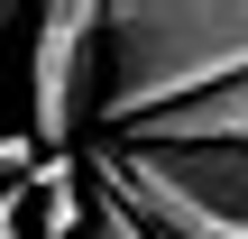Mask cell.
Segmentation results:
<instances>
[{
	"mask_svg": "<svg viewBox=\"0 0 248 239\" xmlns=\"http://www.w3.org/2000/svg\"><path fill=\"white\" fill-rule=\"evenodd\" d=\"M83 120H101V9L55 0L28 28V138L64 157Z\"/></svg>",
	"mask_w": 248,
	"mask_h": 239,
	"instance_id": "obj_3",
	"label": "cell"
},
{
	"mask_svg": "<svg viewBox=\"0 0 248 239\" xmlns=\"http://www.w3.org/2000/svg\"><path fill=\"white\" fill-rule=\"evenodd\" d=\"M248 83V0H120L101 9V120L110 138Z\"/></svg>",
	"mask_w": 248,
	"mask_h": 239,
	"instance_id": "obj_1",
	"label": "cell"
},
{
	"mask_svg": "<svg viewBox=\"0 0 248 239\" xmlns=\"http://www.w3.org/2000/svg\"><path fill=\"white\" fill-rule=\"evenodd\" d=\"M83 184H92V175H83ZM92 193H101V184H92ZM83 239H156V230H147L120 193H101V203H92V221H83Z\"/></svg>",
	"mask_w": 248,
	"mask_h": 239,
	"instance_id": "obj_5",
	"label": "cell"
},
{
	"mask_svg": "<svg viewBox=\"0 0 248 239\" xmlns=\"http://www.w3.org/2000/svg\"><path fill=\"white\" fill-rule=\"evenodd\" d=\"M83 175L156 239H248V147H101Z\"/></svg>",
	"mask_w": 248,
	"mask_h": 239,
	"instance_id": "obj_2",
	"label": "cell"
},
{
	"mask_svg": "<svg viewBox=\"0 0 248 239\" xmlns=\"http://www.w3.org/2000/svg\"><path fill=\"white\" fill-rule=\"evenodd\" d=\"M110 147H248V83L212 92V101H184V111H166V120L129 129V138H110Z\"/></svg>",
	"mask_w": 248,
	"mask_h": 239,
	"instance_id": "obj_4",
	"label": "cell"
}]
</instances>
